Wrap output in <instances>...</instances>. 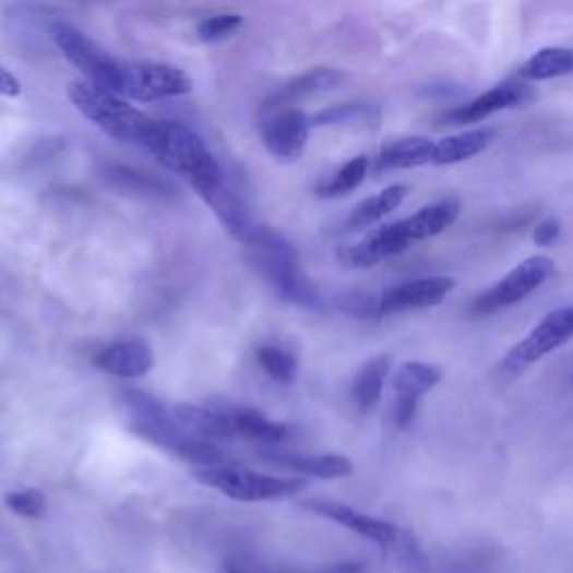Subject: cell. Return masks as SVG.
Listing matches in <instances>:
<instances>
[{
  "instance_id": "6da1fadb",
  "label": "cell",
  "mask_w": 573,
  "mask_h": 573,
  "mask_svg": "<svg viewBox=\"0 0 573 573\" xmlns=\"http://www.w3.org/2000/svg\"><path fill=\"white\" fill-rule=\"evenodd\" d=\"M123 404L128 410V426L138 437L146 439V442L175 453L178 457L200 466H227L229 459L223 451H217L208 439L195 437L187 432L178 419L172 417L170 410H166L153 396L138 392V390H126L123 392Z\"/></svg>"
},
{
  "instance_id": "7a4b0ae2",
  "label": "cell",
  "mask_w": 573,
  "mask_h": 573,
  "mask_svg": "<svg viewBox=\"0 0 573 573\" xmlns=\"http://www.w3.org/2000/svg\"><path fill=\"white\" fill-rule=\"evenodd\" d=\"M242 244L255 274L267 280L283 300L300 307L317 305L319 289L302 272L298 253L287 238L270 227H255Z\"/></svg>"
},
{
  "instance_id": "3957f363",
  "label": "cell",
  "mask_w": 573,
  "mask_h": 573,
  "mask_svg": "<svg viewBox=\"0 0 573 573\" xmlns=\"http://www.w3.org/2000/svg\"><path fill=\"white\" fill-rule=\"evenodd\" d=\"M68 99L87 121H93L106 135L123 144L146 146L157 123L148 115L132 108L121 95L87 79L68 85Z\"/></svg>"
},
{
  "instance_id": "277c9868",
  "label": "cell",
  "mask_w": 573,
  "mask_h": 573,
  "mask_svg": "<svg viewBox=\"0 0 573 573\" xmlns=\"http://www.w3.org/2000/svg\"><path fill=\"white\" fill-rule=\"evenodd\" d=\"M144 148H148L166 168L189 180L195 193H202L219 180H225L223 168H219L206 144L182 123L157 121Z\"/></svg>"
},
{
  "instance_id": "5b68a950",
  "label": "cell",
  "mask_w": 573,
  "mask_h": 573,
  "mask_svg": "<svg viewBox=\"0 0 573 573\" xmlns=\"http://www.w3.org/2000/svg\"><path fill=\"white\" fill-rule=\"evenodd\" d=\"M193 477L208 489H215L223 496L236 502H272L296 496L307 487L302 477H274L260 475L244 468L229 466H213L198 468Z\"/></svg>"
},
{
  "instance_id": "8992f818",
  "label": "cell",
  "mask_w": 573,
  "mask_h": 573,
  "mask_svg": "<svg viewBox=\"0 0 573 573\" xmlns=\"http://www.w3.org/2000/svg\"><path fill=\"white\" fill-rule=\"evenodd\" d=\"M556 276V262L547 255H532L522 260L502 280H498L491 289L479 294L470 302V317H493L509 307L526 300L536 294L545 283Z\"/></svg>"
},
{
  "instance_id": "52a82bcc",
  "label": "cell",
  "mask_w": 573,
  "mask_h": 573,
  "mask_svg": "<svg viewBox=\"0 0 573 573\" xmlns=\"http://www.w3.org/2000/svg\"><path fill=\"white\" fill-rule=\"evenodd\" d=\"M573 338V305L549 312L520 343H515L500 363L504 374H520L534 363L549 357L551 351Z\"/></svg>"
},
{
  "instance_id": "ba28073f",
  "label": "cell",
  "mask_w": 573,
  "mask_h": 573,
  "mask_svg": "<svg viewBox=\"0 0 573 573\" xmlns=\"http://www.w3.org/2000/svg\"><path fill=\"white\" fill-rule=\"evenodd\" d=\"M312 121L294 104L272 99L260 115V138L278 162H296L302 157L310 140Z\"/></svg>"
},
{
  "instance_id": "9c48e42d",
  "label": "cell",
  "mask_w": 573,
  "mask_h": 573,
  "mask_svg": "<svg viewBox=\"0 0 573 573\" xmlns=\"http://www.w3.org/2000/svg\"><path fill=\"white\" fill-rule=\"evenodd\" d=\"M52 36H55V43L59 46V50L63 52V57L79 72H83L87 81L106 87V91L119 93L123 61L115 59L110 52H106L99 46V43H95L91 36H85L83 32H79L72 25L57 23L52 27Z\"/></svg>"
},
{
  "instance_id": "30bf717a",
  "label": "cell",
  "mask_w": 573,
  "mask_h": 573,
  "mask_svg": "<svg viewBox=\"0 0 573 573\" xmlns=\"http://www.w3.org/2000/svg\"><path fill=\"white\" fill-rule=\"evenodd\" d=\"M193 91L191 76L166 63H123L119 93L123 99L135 102H162L172 97H184Z\"/></svg>"
},
{
  "instance_id": "8fae6325",
  "label": "cell",
  "mask_w": 573,
  "mask_h": 573,
  "mask_svg": "<svg viewBox=\"0 0 573 573\" xmlns=\"http://www.w3.org/2000/svg\"><path fill=\"white\" fill-rule=\"evenodd\" d=\"M305 511H310L314 515L327 517L345 528H349L351 534H357L381 549H392V551H406V553H417V547L410 538L408 532H404L402 526H396L392 522L366 515L357 509H351L347 504L338 502H325V500H307L300 504Z\"/></svg>"
},
{
  "instance_id": "7c38bea8",
  "label": "cell",
  "mask_w": 573,
  "mask_h": 573,
  "mask_svg": "<svg viewBox=\"0 0 573 573\" xmlns=\"http://www.w3.org/2000/svg\"><path fill=\"white\" fill-rule=\"evenodd\" d=\"M442 379H444V370L426 361H406L404 366L396 368V372L392 374L394 423L399 428L413 426L419 410V402L434 385H439Z\"/></svg>"
},
{
  "instance_id": "4fadbf2b",
  "label": "cell",
  "mask_w": 573,
  "mask_h": 573,
  "mask_svg": "<svg viewBox=\"0 0 573 573\" xmlns=\"http://www.w3.org/2000/svg\"><path fill=\"white\" fill-rule=\"evenodd\" d=\"M453 289H455V280L449 276H428V278L406 280L381 294L377 312L387 317L406 310H419V307H432L444 302Z\"/></svg>"
},
{
  "instance_id": "5bb4252c",
  "label": "cell",
  "mask_w": 573,
  "mask_h": 573,
  "mask_svg": "<svg viewBox=\"0 0 573 573\" xmlns=\"http://www.w3.org/2000/svg\"><path fill=\"white\" fill-rule=\"evenodd\" d=\"M415 242L406 234L404 219H396V223H390V225H383V227L370 231L359 244L349 247L343 253V258L349 267L368 270V267H377V264H381L394 255L404 253Z\"/></svg>"
},
{
  "instance_id": "9a60e30c",
  "label": "cell",
  "mask_w": 573,
  "mask_h": 573,
  "mask_svg": "<svg viewBox=\"0 0 573 573\" xmlns=\"http://www.w3.org/2000/svg\"><path fill=\"white\" fill-rule=\"evenodd\" d=\"M153 349L142 338L112 343L97 357V368L119 379H142L153 370Z\"/></svg>"
},
{
  "instance_id": "2e32d148",
  "label": "cell",
  "mask_w": 573,
  "mask_h": 573,
  "mask_svg": "<svg viewBox=\"0 0 573 573\" xmlns=\"http://www.w3.org/2000/svg\"><path fill=\"white\" fill-rule=\"evenodd\" d=\"M215 213V217L219 219V225H223L231 238H236L238 242H244L251 231L255 229L251 213L244 204V200L227 184V180H219L217 184L208 187L206 191L198 193Z\"/></svg>"
},
{
  "instance_id": "e0dca14e",
  "label": "cell",
  "mask_w": 573,
  "mask_h": 573,
  "mask_svg": "<svg viewBox=\"0 0 573 573\" xmlns=\"http://www.w3.org/2000/svg\"><path fill=\"white\" fill-rule=\"evenodd\" d=\"M432 151H434V142H430L428 138H421V135L385 142L377 155L374 170L377 172L408 170V168H419V166L432 164Z\"/></svg>"
},
{
  "instance_id": "ac0fdd59",
  "label": "cell",
  "mask_w": 573,
  "mask_h": 573,
  "mask_svg": "<svg viewBox=\"0 0 573 573\" xmlns=\"http://www.w3.org/2000/svg\"><path fill=\"white\" fill-rule=\"evenodd\" d=\"M459 213H462L459 200L457 198H444L434 204L419 208L410 217H406L404 227H406V234L410 236L413 242H421L428 238H437L439 234H444L446 229H451L457 223Z\"/></svg>"
},
{
  "instance_id": "d6986e66",
  "label": "cell",
  "mask_w": 573,
  "mask_h": 573,
  "mask_svg": "<svg viewBox=\"0 0 573 573\" xmlns=\"http://www.w3.org/2000/svg\"><path fill=\"white\" fill-rule=\"evenodd\" d=\"M392 370V357L390 355H377L368 359L351 381V402L359 408V413H372L377 404L381 402L383 385Z\"/></svg>"
},
{
  "instance_id": "ffe728a7",
  "label": "cell",
  "mask_w": 573,
  "mask_h": 573,
  "mask_svg": "<svg viewBox=\"0 0 573 573\" xmlns=\"http://www.w3.org/2000/svg\"><path fill=\"white\" fill-rule=\"evenodd\" d=\"M524 97H526V87L517 83H502V85L491 87L489 93H484L477 99H473L468 106L457 108L451 119L457 123H477L500 110L522 104Z\"/></svg>"
},
{
  "instance_id": "44dd1931",
  "label": "cell",
  "mask_w": 573,
  "mask_h": 573,
  "mask_svg": "<svg viewBox=\"0 0 573 573\" xmlns=\"http://www.w3.org/2000/svg\"><path fill=\"white\" fill-rule=\"evenodd\" d=\"M170 413L187 432L208 439V442H213V439H234L236 437L225 408H198V406L184 404V406H175Z\"/></svg>"
},
{
  "instance_id": "7402d4cb",
  "label": "cell",
  "mask_w": 573,
  "mask_h": 573,
  "mask_svg": "<svg viewBox=\"0 0 573 573\" xmlns=\"http://www.w3.org/2000/svg\"><path fill=\"white\" fill-rule=\"evenodd\" d=\"M267 459L280 468H287L298 475L319 477V479H343L351 475V462L343 455H267Z\"/></svg>"
},
{
  "instance_id": "603a6c76",
  "label": "cell",
  "mask_w": 573,
  "mask_h": 573,
  "mask_svg": "<svg viewBox=\"0 0 573 573\" xmlns=\"http://www.w3.org/2000/svg\"><path fill=\"white\" fill-rule=\"evenodd\" d=\"M493 138H496L493 130L477 128V130L459 132V135L446 138L442 142H434L432 164L434 166H453V164L473 159L489 148Z\"/></svg>"
},
{
  "instance_id": "cb8c5ba5",
  "label": "cell",
  "mask_w": 573,
  "mask_h": 573,
  "mask_svg": "<svg viewBox=\"0 0 573 573\" xmlns=\"http://www.w3.org/2000/svg\"><path fill=\"white\" fill-rule=\"evenodd\" d=\"M236 437L249 439V442H285L289 437V426L283 421H274L270 417H264L262 413L253 408H225Z\"/></svg>"
},
{
  "instance_id": "d4e9b609",
  "label": "cell",
  "mask_w": 573,
  "mask_h": 573,
  "mask_svg": "<svg viewBox=\"0 0 573 573\" xmlns=\"http://www.w3.org/2000/svg\"><path fill=\"white\" fill-rule=\"evenodd\" d=\"M408 193H410V187L392 184V187L383 189L381 193L363 200L355 211L349 213L347 229L349 231H361V229L377 225L379 219H383L385 215H390L399 208L404 204V200L408 198Z\"/></svg>"
},
{
  "instance_id": "484cf974",
  "label": "cell",
  "mask_w": 573,
  "mask_h": 573,
  "mask_svg": "<svg viewBox=\"0 0 573 573\" xmlns=\"http://www.w3.org/2000/svg\"><path fill=\"white\" fill-rule=\"evenodd\" d=\"M343 79H345V74L341 70H332V68L307 70V72L298 74L296 79H291L274 99L285 102V104H296V102L334 91L336 85L343 83Z\"/></svg>"
},
{
  "instance_id": "4316f807",
  "label": "cell",
  "mask_w": 573,
  "mask_h": 573,
  "mask_svg": "<svg viewBox=\"0 0 573 573\" xmlns=\"http://www.w3.org/2000/svg\"><path fill=\"white\" fill-rule=\"evenodd\" d=\"M573 72V50L545 48L536 52L520 68V76L526 81H549Z\"/></svg>"
},
{
  "instance_id": "83f0119b",
  "label": "cell",
  "mask_w": 573,
  "mask_h": 573,
  "mask_svg": "<svg viewBox=\"0 0 573 573\" xmlns=\"http://www.w3.org/2000/svg\"><path fill=\"white\" fill-rule=\"evenodd\" d=\"M368 170H370V159L366 155H359L355 159H349L332 175L327 182H323L317 189V193L321 198H325V200L349 195L351 191H357L363 184Z\"/></svg>"
},
{
  "instance_id": "f1b7e54d",
  "label": "cell",
  "mask_w": 573,
  "mask_h": 573,
  "mask_svg": "<svg viewBox=\"0 0 573 573\" xmlns=\"http://www.w3.org/2000/svg\"><path fill=\"white\" fill-rule=\"evenodd\" d=\"M255 357L258 363L262 366V370L267 372L274 381L278 383H294L296 374H298V359L294 351L278 347V345H260L255 349Z\"/></svg>"
},
{
  "instance_id": "f546056e",
  "label": "cell",
  "mask_w": 573,
  "mask_h": 573,
  "mask_svg": "<svg viewBox=\"0 0 573 573\" xmlns=\"http://www.w3.org/2000/svg\"><path fill=\"white\" fill-rule=\"evenodd\" d=\"M110 180H115V184H121L130 191L135 193H142V195H168V187L162 184L157 178H151V175H144V172H132L130 168H121V166H115L110 168Z\"/></svg>"
},
{
  "instance_id": "4dcf8cb0",
  "label": "cell",
  "mask_w": 573,
  "mask_h": 573,
  "mask_svg": "<svg viewBox=\"0 0 573 573\" xmlns=\"http://www.w3.org/2000/svg\"><path fill=\"white\" fill-rule=\"evenodd\" d=\"M5 504L12 513L21 517H43L46 515V496L38 489H23V491H12L5 496Z\"/></svg>"
},
{
  "instance_id": "1f68e13d",
  "label": "cell",
  "mask_w": 573,
  "mask_h": 573,
  "mask_svg": "<svg viewBox=\"0 0 573 573\" xmlns=\"http://www.w3.org/2000/svg\"><path fill=\"white\" fill-rule=\"evenodd\" d=\"M240 25H242V16L240 14L208 16V19H204L198 25V36L202 40H223V38L231 36Z\"/></svg>"
},
{
  "instance_id": "d6a6232c",
  "label": "cell",
  "mask_w": 573,
  "mask_h": 573,
  "mask_svg": "<svg viewBox=\"0 0 573 573\" xmlns=\"http://www.w3.org/2000/svg\"><path fill=\"white\" fill-rule=\"evenodd\" d=\"M560 231H562V227H560L558 217H545V219H540L536 231H534V242L538 247H549L560 238Z\"/></svg>"
},
{
  "instance_id": "836d02e7",
  "label": "cell",
  "mask_w": 573,
  "mask_h": 573,
  "mask_svg": "<svg viewBox=\"0 0 573 573\" xmlns=\"http://www.w3.org/2000/svg\"><path fill=\"white\" fill-rule=\"evenodd\" d=\"M0 95L3 97H19L21 95V81L5 65H0Z\"/></svg>"
},
{
  "instance_id": "e575fe53",
  "label": "cell",
  "mask_w": 573,
  "mask_h": 573,
  "mask_svg": "<svg viewBox=\"0 0 573 573\" xmlns=\"http://www.w3.org/2000/svg\"><path fill=\"white\" fill-rule=\"evenodd\" d=\"M368 564L366 562H338V564H330L323 569H314V571H296V573H366Z\"/></svg>"
},
{
  "instance_id": "d590c367",
  "label": "cell",
  "mask_w": 573,
  "mask_h": 573,
  "mask_svg": "<svg viewBox=\"0 0 573 573\" xmlns=\"http://www.w3.org/2000/svg\"><path fill=\"white\" fill-rule=\"evenodd\" d=\"M227 573H244V571H240V569H236V566H229Z\"/></svg>"
}]
</instances>
